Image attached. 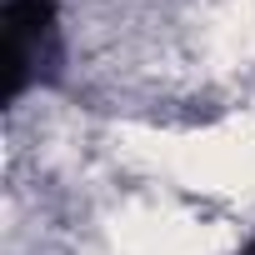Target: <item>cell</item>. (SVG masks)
Returning a JSON list of instances; mask_svg holds the SVG:
<instances>
[{
	"label": "cell",
	"instance_id": "cell-1",
	"mask_svg": "<svg viewBox=\"0 0 255 255\" xmlns=\"http://www.w3.org/2000/svg\"><path fill=\"white\" fill-rule=\"evenodd\" d=\"M50 55H55V0H10L5 5V100H15Z\"/></svg>",
	"mask_w": 255,
	"mask_h": 255
},
{
	"label": "cell",
	"instance_id": "cell-2",
	"mask_svg": "<svg viewBox=\"0 0 255 255\" xmlns=\"http://www.w3.org/2000/svg\"><path fill=\"white\" fill-rule=\"evenodd\" d=\"M245 255H255V240H250V245H245Z\"/></svg>",
	"mask_w": 255,
	"mask_h": 255
}]
</instances>
